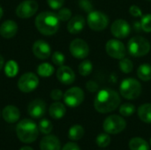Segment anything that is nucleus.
I'll return each mask as SVG.
<instances>
[{"label": "nucleus", "mask_w": 151, "mask_h": 150, "mask_svg": "<svg viewBox=\"0 0 151 150\" xmlns=\"http://www.w3.org/2000/svg\"><path fill=\"white\" fill-rule=\"evenodd\" d=\"M120 104V96L113 89L100 90L94 101L95 109L100 113H108L115 111Z\"/></svg>", "instance_id": "f257e3e1"}, {"label": "nucleus", "mask_w": 151, "mask_h": 150, "mask_svg": "<svg viewBox=\"0 0 151 150\" xmlns=\"http://www.w3.org/2000/svg\"><path fill=\"white\" fill-rule=\"evenodd\" d=\"M35 27L38 31L44 35H52L59 28V19L57 14L50 11H43L37 15Z\"/></svg>", "instance_id": "f03ea898"}, {"label": "nucleus", "mask_w": 151, "mask_h": 150, "mask_svg": "<svg viewBox=\"0 0 151 150\" xmlns=\"http://www.w3.org/2000/svg\"><path fill=\"white\" fill-rule=\"evenodd\" d=\"M16 134L19 140L23 143L34 142L39 134V128L31 119H23L16 126Z\"/></svg>", "instance_id": "7ed1b4c3"}, {"label": "nucleus", "mask_w": 151, "mask_h": 150, "mask_svg": "<svg viewBox=\"0 0 151 150\" xmlns=\"http://www.w3.org/2000/svg\"><path fill=\"white\" fill-rule=\"evenodd\" d=\"M150 42L142 36L132 37L127 44V50L129 54L134 57H140L147 55L150 50Z\"/></svg>", "instance_id": "20e7f679"}, {"label": "nucleus", "mask_w": 151, "mask_h": 150, "mask_svg": "<svg viewBox=\"0 0 151 150\" xmlns=\"http://www.w3.org/2000/svg\"><path fill=\"white\" fill-rule=\"evenodd\" d=\"M119 91L124 98L134 100L138 98L142 93V85L134 78H127L120 83Z\"/></svg>", "instance_id": "39448f33"}, {"label": "nucleus", "mask_w": 151, "mask_h": 150, "mask_svg": "<svg viewBox=\"0 0 151 150\" xmlns=\"http://www.w3.org/2000/svg\"><path fill=\"white\" fill-rule=\"evenodd\" d=\"M109 24L107 15L99 11H92L88 15V25L94 31H103Z\"/></svg>", "instance_id": "423d86ee"}, {"label": "nucleus", "mask_w": 151, "mask_h": 150, "mask_svg": "<svg viewBox=\"0 0 151 150\" xmlns=\"http://www.w3.org/2000/svg\"><path fill=\"white\" fill-rule=\"evenodd\" d=\"M127 126L126 120L118 115H111L105 118L103 127L104 130L110 134H118L121 133Z\"/></svg>", "instance_id": "0eeeda50"}, {"label": "nucleus", "mask_w": 151, "mask_h": 150, "mask_svg": "<svg viewBox=\"0 0 151 150\" xmlns=\"http://www.w3.org/2000/svg\"><path fill=\"white\" fill-rule=\"evenodd\" d=\"M39 85L38 77L33 72H27L20 76L18 80V88L23 93L34 91Z\"/></svg>", "instance_id": "6e6552de"}, {"label": "nucleus", "mask_w": 151, "mask_h": 150, "mask_svg": "<svg viewBox=\"0 0 151 150\" xmlns=\"http://www.w3.org/2000/svg\"><path fill=\"white\" fill-rule=\"evenodd\" d=\"M64 102L65 103L71 107L75 108L81 105L84 100V92L81 88L78 87H73L69 88L64 94Z\"/></svg>", "instance_id": "1a4fd4ad"}, {"label": "nucleus", "mask_w": 151, "mask_h": 150, "mask_svg": "<svg viewBox=\"0 0 151 150\" xmlns=\"http://www.w3.org/2000/svg\"><path fill=\"white\" fill-rule=\"evenodd\" d=\"M105 50L107 54L115 59H122L126 57L127 50L125 45L117 39L109 40L106 43Z\"/></svg>", "instance_id": "9d476101"}, {"label": "nucleus", "mask_w": 151, "mask_h": 150, "mask_svg": "<svg viewBox=\"0 0 151 150\" xmlns=\"http://www.w3.org/2000/svg\"><path fill=\"white\" fill-rule=\"evenodd\" d=\"M38 10V4L35 0H25L16 8V14L21 19H27L35 14Z\"/></svg>", "instance_id": "9b49d317"}, {"label": "nucleus", "mask_w": 151, "mask_h": 150, "mask_svg": "<svg viewBox=\"0 0 151 150\" xmlns=\"http://www.w3.org/2000/svg\"><path fill=\"white\" fill-rule=\"evenodd\" d=\"M71 54L78 59H83L89 54V47L82 39H74L70 43Z\"/></svg>", "instance_id": "f8f14e48"}, {"label": "nucleus", "mask_w": 151, "mask_h": 150, "mask_svg": "<svg viewBox=\"0 0 151 150\" xmlns=\"http://www.w3.org/2000/svg\"><path fill=\"white\" fill-rule=\"evenodd\" d=\"M111 31L113 36L118 39L127 38L131 33V27L125 19H119L115 20L111 27Z\"/></svg>", "instance_id": "ddd939ff"}, {"label": "nucleus", "mask_w": 151, "mask_h": 150, "mask_svg": "<svg viewBox=\"0 0 151 150\" xmlns=\"http://www.w3.org/2000/svg\"><path fill=\"white\" fill-rule=\"evenodd\" d=\"M46 111V104L42 100L35 99L32 101L27 106V112L30 117L35 118H42Z\"/></svg>", "instance_id": "4468645a"}, {"label": "nucleus", "mask_w": 151, "mask_h": 150, "mask_svg": "<svg viewBox=\"0 0 151 150\" xmlns=\"http://www.w3.org/2000/svg\"><path fill=\"white\" fill-rule=\"evenodd\" d=\"M33 53L39 59H47L51 53L50 46L42 40L36 41L33 45Z\"/></svg>", "instance_id": "2eb2a0df"}, {"label": "nucleus", "mask_w": 151, "mask_h": 150, "mask_svg": "<svg viewBox=\"0 0 151 150\" xmlns=\"http://www.w3.org/2000/svg\"><path fill=\"white\" fill-rule=\"evenodd\" d=\"M57 78L61 83L71 85L75 80V74L69 66L61 65L57 71Z\"/></svg>", "instance_id": "dca6fc26"}, {"label": "nucleus", "mask_w": 151, "mask_h": 150, "mask_svg": "<svg viewBox=\"0 0 151 150\" xmlns=\"http://www.w3.org/2000/svg\"><path fill=\"white\" fill-rule=\"evenodd\" d=\"M18 31V26L13 20H5L0 26V34L2 37L10 39L15 36Z\"/></svg>", "instance_id": "f3484780"}, {"label": "nucleus", "mask_w": 151, "mask_h": 150, "mask_svg": "<svg viewBox=\"0 0 151 150\" xmlns=\"http://www.w3.org/2000/svg\"><path fill=\"white\" fill-rule=\"evenodd\" d=\"M85 23V19L81 15H76L69 20L67 24V30L69 31V33L73 34H79L83 30Z\"/></svg>", "instance_id": "a211bd4d"}, {"label": "nucleus", "mask_w": 151, "mask_h": 150, "mask_svg": "<svg viewBox=\"0 0 151 150\" xmlns=\"http://www.w3.org/2000/svg\"><path fill=\"white\" fill-rule=\"evenodd\" d=\"M2 116L5 122H7L9 124H13L19 119L20 112L17 107H15L13 105H8L4 108Z\"/></svg>", "instance_id": "6ab92c4d"}, {"label": "nucleus", "mask_w": 151, "mask_h": 150, "mask_svg": "<svg viewBox=\"0 0 151 150\" xmlns=\"http://www.w3.org/2000/svg\"><path fill=\"white\" fill-rule=\"evenodd\" d=\"M41 150H60V141L54 135H47L43 137L40 142Z\"/></svg>", "instance_id": "aec40b11"}, {"label": "nucleus", "mask_w": 151, "mask_h": 150, "mask_svg": "<svg viewBox=\"0 0 151 150\" xmlns=\"http://www.w3.org/2000/svg\"><path fill=\"white\" fill-rule=\"evenodd\" d=\"M65 112H66V110H65V105L59 102H56V103H52L49 109L50 116L54 119L62 118L65 116Z\"/></svg>", "instance_id": "412c9836"}, {"label": "nucleus", "mask_w": 151, "mask_h": 150, "mask_svg": "<svg viewBox=\"0 0 151 150\" xmlns=\"http://www.w3.org/2000/svg\"><path fill=\"white\" fill-rule=\"evenodd\" d=\"M138 116L144 123H151V103H144L138 108Z\"/></svg>", "instance_id": "4be33fe9"}, {"label": "nucleus", "mask_w": 151, "mask_h": 150, "mask_svg": "<svg viewBox=\"0 0 151 150\" xmlns=\"http://www.w3.org/2000/svg\"><path fill=\"white\" fill-rule=\"evenodd\" d=\"M130 150H150V146L146 141L140 137H134L129 141Z\"/></svg>", "instance_id": "5701e85b"}, {"label": "nucleus", "mask_w": 151, "mask_h": 150, "mask_svg": "<svg viewBox=\"0 0 151 150\" xmlns=\"http://www.w3.org/2000/svg\"><path fill=\"white\" fill-rule=\"evenodd\" d=\"M137 76L143 81L151 80V65L149 64H142L137 69Z\"/></svg>", "instance_id": "b1692460"}, {"label": "nucleus", "mask_w": 151, "mask_h": 150, "mask_svg": "<svg viewBox=\"0 0 151 150\" xmlns=\"http://www.w3.org/2000/svg\"><path fill=\"white\" fill-rule=\"evenodd\" d=\"M84 135V129L80 125L73 126L68 132V138L72 141H79Z\"/></svg>", "instance_id": "393cba45"}, {"label": "nucleus", "mask_w": 151, "mask_h": 150, "mask_svg": "<svg viewBox=\"0 0 151 150\" xmlns=\"http://www.w3.org/2000/svg\"><path fill=\"white\" fill-rule=\"evenodd\" d=\"M37 72L42 77H50L54 72V67L49 63H43L38 66Z\"/></svg>", "instance_id": "a878e982"}, {"label": "nucleus", "mask_w": 151, "mask_h": 150, "mask_svg": "<svg viewBox=\"0 0 151 150\" xmlns=\"http://www.w3.org/2000/svg\"><path fill=\"white\" fill-rule=\"evenodd\" d=\"M19 71V66L15 61L10 60L6 63L4 67V72L8 77H14L17 75Z\"/></svg>", "instance_id": "bb28decb"}, {"label": "nucleus", "mask_w": 151, "mask_h": 150, "mask_svg": "<svg viewBox=\"0 0 151 150\" xmlns=\"http://www.w3.org/2000/svg\"><path fill=\"white\" fill-rule=\"evenodd\" d=\"M79 73L82 76H88L91 73L93 70V65L89 60H84L81 62L78 67Z\"/></svg>", "instance_id": "cd10ccee"}, {"label": "nucleus", "mask_w": 151, "mask_h": 150, "mask_svg": "<svg viewBox=\"0 0 151 150\" xmlns=\"http://www.w3.org/2000/svg\"><path fill=\"white\" fill-rule=\"evenodd\" d=\"M119 68H120L122 72L130 73L134 69L133 62L129 58L124 57V58L120 59V61H119Z\"/></svg>", "instance_id": "c85d7f7f"}, {"label": "nucleus", "mask_w": 151, "mask_h": 150, "mask_svg": "<svg viewBox=\"0 0 151 150\" xmlns=\"http://www.w3.org/2000/svg\"><path fill=\"white\" fill-rule=\"evenodd\" d=\"M135 112V106L132 103H124L119 108V113L123 117H130Z\"/></svg>", "instance_id": "c756f323"}, {"label": "nucleus", "mask_w": 151, "mask_h": 150, "mask_svg": "<svg viewBox=\"0 0 151 150\" xmlns=\"http://www.w3.org/2000/svg\"><path fill=\"white\" fill-rule=\"evenodd\" d=\"M38 128H39V132H41L42 133L49 134L52 131L53 126H52V123L50 120H48V119H42L40 121V123H39Z\"/></svg>", "instance_id": "7c9ffc66"}, {"label": "nucleus", "mask_w": 151, "mask_h": 150, "mask_svg": "<svg viewBox=\"0 0 151 150\" xmlns=\"http://www.w3.org/2000/svg\"><path fill=\"white\" fill-rule=\"evenodd\" d=\"M141 25H142V31L146 33H150L151 32V14L148 13L143 16H142L141 19Z\"/></svg>", "instance_id": "2f4dec72"}, {"label": "nucleus", "mask_w": 151, "mask_h": 150, "mask_svg": "<svg viewBox=\"0 0 151 150\" xmlns=\"http://www.w3.org/2000/svg\"><path fill=\"white\" fill-rule=\"evenodd\" d=\"M96 142L98 147H100V148H106L111 143V138L106 133H101V134H99L97 136Z\"/></svg>", "instance_id": "473e14b6"}, {"label": "nucleus", "mask_w": 151, "mask_h": 150, "mask_svg": "<svg viewBox=\"0 0 151 150\" xmlns=\"http://www.w3.org/2000/svg\"><path fill=\"white\" fill-rule=\"evenodd\" d=\"M58 17L59 20L62 21H67L71 19L72 17V11L68 8H61L58 12Z\"/></svg>", "instance_id": "72a5a7b5"}, {"label": "nucleus", "mask_w": 151, "mask_h": 150, "mask_svg": "<svg viewBox=\"0 0 151 150\" xmlns=\"http://www.w3.org/2000/svg\"><path fill=\"white\" fill-rule=\"evenodd\" d=\"M52 62L54 63V65L61 66L64 65L65 63V56L64 54H62L61 52L56 51L53 53L52 55Z\"/></svg>", "instance_id": "f704fd0d"}, {"label": "nucleus", "mask_w": 151, "mask_h": 150, "mask_svg": "<svg viewBox=\"0 0 151 150\" xmlns=\"http://www.w3.org/2000/svg\"><path fill=\"white\" fill-rule=\"evenodd\" d=\"M79 5L83 11H85L88 13L93 11V4H92L91 1H89V0H80Z\"/></svg>", "instance_id": "c9c22d12"}, {"label": "nucleus", "mask_w": 151, "mask_h": 150, "mask_svg": "<svg viewBox=\"0 0 151 150\" xmlns=\"http://www.w3.org/2000/svg\"><path fill=\"white\" fill-rule=\"evenodd\" d=\"M47 2L50 8L54 10H58L63 6L65 0H47Z\"/></svg>", "instance_id": "e433bc0d"}, {"label": "nucleus", "mask_w": 151, "mask_h": 150, "mask_svg": "<svg viewBox=\"0 0 151 150\" xmlns=\"http://www.w3.org/2000/svg\"><path fill=\"white\" fill-rule=\"evenodd\" d=\"M129 12L134 17H142V11L141 8L137 5H134V4L130 6Z\"/></svg>", "instance_id": "4c0bfd02"}, {"label": "nucleus", "mask_w": 151, "mask_h": 150, "mask_svg": "<svg viewBox=\"0 0 151 150\" xmlns=\"http://www.w3.org/2000/svg\"><path fill=\"white\" fill-rule=\"evenodd\" d=\"M50 97L54 101H58V100H60V99H62L64 97V95H63V92L60 89H53L50 92Z\"/></svg>", "instance_id": "58836bf2"}, {"label": "nucleus", "mask_w": 151, "mask_h": 150, "mask_svg": "<svg viewBox=\"0 0 151 150\" xmlns=\"http://www.w3.org/2000/svg\"><path fill=\"white\" fill-rule=\"evenodd\" d=\"M62 150H81V149L79 148V146L76 144V143H73V142H68L66 143L63 149Z\"/></svg>", "instance_id": "ea45409f"}, {"label": "nucleus", "mask_w": 151, "mask_h": 150, "mask_svg": "<svg viewBox=\"0 0 151 150\" xmlns=\"http://www.w3.org/2000/svg\"><path fill=\"white\" fill-rule=\"evenodd\" d=\"M86 87H87V89H88L89 92H95V91H96L97 88H98V85H97L96 82L91 81V80L88 81V82L87 83Z\"/></svg>", "instance_id": "a19ab883"}, {"label": "nucleus", "mask_w": 151, "mask_h": 150, "mask_svg": "<svg viewBox=\"0 0 151 150\" xmlns=\"http://www.w3.org/2000/svg\"><path fill=\"white\" fill-rule=\"evenodd\" d=\"M134 29H135V31H141V29H142V25H141V21L140 22H138V21H134Z\"/></svg>", "instance_id": "79ce46f5"}, {"label": "nucleus", "mask_w": 151, "mask_h": 150, "mask_svg": "<svg viewBox=\"0 0 151 150\" xmlns=\"http://www.w3.org/2000/svg\"><path fill=\"white\" fill-rule=\"evenodd\" d=\"M4 57L0 55V70L3 68L4 66Z\"/></svg>", "instance_id": "37998d69"}, {"label": "nucleus", "mask_w": 151, "mask_h": 150, "mask_svg": "<svg viewBox=\"0 0 151 150\" xmlns=\"http://www.w3.org/2000/svg\"><path fill=\"white\" fill-rule=\"evenodd\" d=\"M19 150H34L31 147H28V146H25V147H22Z\"/></svg>", "instance_id": "c03bdc74"}, {"label": "nucleus", "mask_w": 151, "mask_h": 150, "mask_svg": "<svg viewBox=\"0 0 151 150\" xmlns=\"http://www.w3.org/2000/svg\"><path fill=\"white\" fill-rule=\"evenodd\" d=\"M3 13H4V11H3L2 7L0 6V19H1V18H2V16H3Z\"/></svg>", "instance_id": "a18cd8bd"}, {"label": "nucleus", "mask_w": 151, "mask_h": 150, "mask_svg": "<svg viewBox=\"0 0 151 150\" xmlns=\"http://www.w3.org/2000/svg\"><path fill=\"white\" fill-rule=\"evenodd\" d=\"M150 146H151V139H150Z\"/></svg>", "instance_id": "49530a36"}, {"label": "nucleus", "mask_w": 151, "mask_h": 150, "mask_svg": "<svg viewBox=\"0 0 151 150\" xmlns=\"http://www.w3.org/2000/svg\"><path fill=\"white\" fill-rule=\"evenodd\" d=\"M148 1H150V0H148Z\"/></svg>", "instance_id": "de8ad7c7"}]
</instances>
